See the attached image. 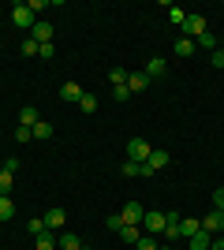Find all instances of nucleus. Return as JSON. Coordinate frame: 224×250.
Segmentation results:
<instances>
[{"label":"nucleus","mask_w":224,"mask_h":250,"mask_svg":"<svg viewBox=\"0 0 224 250\" xmlns=\"http://www.w3.org/2000/svg\"><path fill=\"white\" fill-rule=\"evenodd\" d=\"M180 30H183V38L198 42V38L205 34V15H198V11H187V22H183Z\"/></svg>","instance_id":"1"},{"label":"nucleus","mask_w":224,"mask_h":250,"mask_svg":"<svg viewBox=\"0 0 224 250\" xmlns=\"http://www.w3.org/2000/svg\"><path fill=\"white\" fill-rule=\"evenodd\" d=\"M149 153H153V146H149L146 138H131V142H127V157H131V161L146 165V161H149Z\"/></svg>","instance_id":"2"},{"label":"nucleus","mask_w":224,"mask_h":250,"mask_svg":"<svg viewBox=\"0 0 224 250\" xmlns=\"http://www.w3.org/2000/svg\"><path fill=\"white\" fill-rule=\"evenodd\" d=\"M11 22H15V26H19V30H34V11L26 8V4H15V8H11Z\"/></svg>","instance_id":"3"},{"label":"nucleus","mask_w":224,"mask_h":250,"mask_svg":"<svg viewBox=\"0 0 224 250\" xmlns=\"http://www.w3.org/2000/svg\"><path fill=\"white\" fill-rule=\"evenodd\" d=\"M142 224H146V235H157V231H164V224H168V213H157V209H149L146 217H142Z\"/></svg>","instance_id":"4"},{"label":"nucleus","mask_w":224,"mask_h":250,"mask_svg":"<svg viewBox=\"0 0 224 250\" xmlns=\"http://www.w3.org/2000/svg\"><path fill=\"white\" fill-rule=\"evenodd\" d=\"M146 86H149V75L146 71H127V90H131V94H142Z\"/></svg>","instance_id":"5"},{"label":"nucleus","mask_w":224,"mask_h":250,"mask_svg":"<svg viewBox=\"0 0 224 250\" xmlns=\"http://www.w3.org/2000/svg\"><path fill=\"white\" fill-rule=\"evenodd\" d=\"M30 38H34L38 45L53 42V22H41V19H38V22H34V30H30Z\"/></svg>","instance_id":"6"},{"label":"nucleus","mask_w":224,"mask_h":250,"mask_svg":"<svg viewBox=\"0 0 224 250\" xmlns=\"http://www.w3.org/2000/svg\"><path fill=\"white\" fill-rule=\"evenodd\" d=\"M202 228L213 235V231H224V209H213L209 217H202Z\"/></svg>","instance_id":"7"},{"label":"nucleus","mask_w":224,"mask_h":250,"mask_svg":"<svg viewBox=\"0 0 224 250\" xmlns=\"http://www.w3.org/2000/svg\"><path fill=\"white\" fill-rule=\"evenodd\" d=\"M64 224H67V213H64V209H60V206H56V209H49V213H45V228H49V231L64 228Z\"/></svg>","instance_id":"8"},{"label":"nucleus","mask_w":224,"mask_h":250,"mask_svg":"<svg viewBox=\"0 0 224 250\" xmlns=\"http://www.w3.org/2000/svg\"><path fill=\"white\" fill-rule=\"evenodd\" d=\"M120 217H123V224H142V217H146V213H142V206H139V202H127Z\"/></svg>","instance_id":"9"},{"label":"nucleus","mask_w":224,"mask_h":250,"mask_svg":"<svg viewBox=\"0 0 224 250\" xmlns=\"http://www.w3.org/2000/svg\"><path fill=\"white\" fill-rule=\"evenodd\" d=\"M194 231H202V220L198 217H180V239H191Z\"/></svg>","instance_id":"10"},{"label":"nucleus","mask_w":224,"mask_h":250,"mask_svg":"<svg viewBox=\"0 0 224 250\" xmlns=\"http://www.w3.org/2000/svg\"><path fill=\"white\" fill-rule=\"evenodd\" d=\"M187 247H191V250H209V247H213V235L202 228V231H194L191 239H187Z\"/></svg>","instance_id":"11"},{"label":"nucleus","mask_w":224,"mask_h":250,"mask_svg":"<svg viewBox=\"0 0 224 250\" xmlns=\"http://www.w3.org/2000/svg\"><path fill=\"white\" fill-rule=\"evenodd\" d=\"M164 71H168V60H164V56H153V60L146 63V75H149V83H153V79H161Z\"/></svg>","instance_id":"12"},{"label":"nucleus","mask_w":224,"mask_h":250,"mask_svg":"<svg viewBox=\"0 0 224 250\" xmlns=\"http://www.w3.org/2000/svg\"><path fill=\"white\" fill-rule=\"evenodd\" d=\"M172 52H176V56H180V60H187V56H194V42L191 38H176V45H172Z\"/></svg>","instance_id":"13"},{"label":"nucleus","mask_w":224,"mask_h":250,"mask_svg":"<svg viewBox=\"0 0 224 250\" xmlns=\"http://www.w3.org/2000/svg\"><path fill=\"white\" fill-rule=\"evenodd\" d=\"M116 235H120V239H123V243H131V247H135V243L142 239V231H139V224H123V228H120Z\"/></svg>","instance_id":"14"},{"label":"nucleus","mask_w":224,"mask_h":250,"mask_svg":"<svg viewBox=\"0 0 224 250\" xmlns=\"http://www.w3.org/2000/svg\"><path fill=\"white\" fill-rule=\"evenodd\" d=\"M168 161H172V157H168V153H164V149H153V153H149V161H146V165H149V168H153V172H161V168L168 165Z\"/></svg>","instance_id":"15"},{"label":"nucleus","mask_w":224,"mask_h":250,"mask_svg":"<svg viewBox=\"0 0 224 250\" xmlns=\"http://www.w3.org/2000/svg\"><path fill=\"white\" fill-rule=\"evenodd\" d=\"M217 45H221V38H213V34L205 30L198 42H194V49H205V52H217Z\"/></svg>","instance_id":"16"},{"label":"nucleus","mask_w":224,"mask_h":250,"mask_svg":"<svg viewBox=\"0 0 224 250\" xmlns=\"http://www.w3.org/2000/svg\"><path fill=\"white\" fill-rule=\"evenodd\" d=\"M38 120H41V116H38V108H30V104H26V108L19 112V127H34Z\"/></svg>","instance_id":"17"},{"label":"nucleus","mask_w":224,"mask_h":250,"mask_svg":"<svg viewBox=\"0 0 224 250\" xmlns=\"http://www.w3.org/2000/svg\"><path fill=\"white\" fill-rule=\"evenodd\" d=\"M34 239H38V247H34V250H53L56 243H60V239H53V231H49V228H45L41 235H34Z\"/></svg>","instance_id":"18"},{"label":"nucleus","mask_w":224,"mask_h":250,"mask_svg":"<svg viewBox=\"0 0 224 250\" xmlns=\"http://www.w3.org/2000/svg\"><path fill=\"white\" fill-rule=\"evenodd\" d=\"M60 97H64V101H79V97H82L79 83H64V86H60Z\"/></svg>","instance_id":"19"},{"label":"nucleus","mask_w":224,"mask_h":250,"mask_svg":"<svg viewBox=\"0 0 224 250\" xmlns=\"http://www.w3.org/2000/svg\"><path fill=\"white\" fill-rule=\"evenodd\" d=\"M60 250H82V239L71 235V231H64V235H60Z\"/></svg>","instance_id":"20"},{"label":"nucleus","mask_w":224,"mask_h":250,"mask_svg":"<svg viewBox=\"0 0 224 250\" xmlns=\"http://www.w3.org/2000/svg\"><path fill=\"white\" fill-rule=\"evenodd\" d=\"M79 108H82L86 116H94L97 112V97L94 94H82V97H79Z\"/></svg>","instance_id":"21"},{"label":"nucleus","mask_w":224,"mask_h":250,"mask_svg":"<svg viewBox=\"0 0 224 250\" xmlns=\"http://www.w3.org/2000/svg\"><path fill=\"white\" fill-rule=\"evenodd\" d=\"M30 131H34V138H53V124H45V120H38Z\"/></svg>","instance_id":"22"},{"label":"nucleus","mask_w":224,"mask_h":250,"mask_svg":"<svg viewBox=\"0 0 224 250\" xmlns=\"http://www.w3.org/2000/svg\"><path fill=\"white\" fill-rule=\"evenodd\" d=\"M168 19H172V26H183V22H187V11L176 8V4H168Z\"/></svg>","instance_id":"23"},{"label":"nucleus","mask_w":224,"mask_h":250,"mask_svg":"<svg viewBox=\"0 0 224 250\" xmlns=\"http://www.w3.org/2000/svg\"><path fill=\"white\" fill-rule=\"evenodd\" d=\"M11 179H15V176L0 168V198H8V194H11Z\"/></svg>","instance_id":"24"},{"label":"nucleus","mask_w":224,"mask_h":250,"mask_svg":"<svg viewBox=\"0 0 224 250\" xmlns=\"http://www.w3.org/2000/svg\"><path fill=\"white\" fill-rule=\"evenodd\" d=\"M108 83L112 86H127V71H123V67H112V71H108Z\"/></svg>","instance_id":"25"},{"label":"nucleus","mask_w":224,"mask_h":250,"mask_svg":"<svg viewBox=\"0 0 224 250\" xmlns=\"http://www.w3.org/2000/svg\"><path fill=\"white\" fill-rule=\"evenodd\" d=\"M15 217V202L11 198H0V220H11Z\"/></svg>","instance_id":"26"},{"label":"nucleus","mask_w":224,"mask_h":250,"mask_svg":"<svg viewBox=\"0 0 224 250\" xmlns=\"http://www.w3.org/2000/svg\"><path fill=\"white\" fill-rule=\"evenodd\" d=\"M26 231H30V235H41V231H45V217H34V220H26Z\"/></svg>","instance_id":"27"},{"label":"nucleus","mask_w":224,"mask_h":250,"mask_svg":"<svg viewBox=\"0 0 224 250\" xmlns=\"http://www.w3.org/2000/svg\"><path fill=\"white\" fill-rule=\"evenodd\" d=\"M135 250H157V239H153V235H142V239L135 243Z\"/></svg>","instance_id":"28"},{"label":"nucleus","mask_w":224,"mask_h":250,"mask_svg":"<svg viewBox=\"0 0 224 250\" xmlns=\"http://www.w3.org/2000/svg\"><path fill=\"white\" fill-rule=\"evenodd\" d=\"M120 172H123V176H142V165H139V161H127Z\"/></svg>","instance_id":"29"},{"label":"nucleus","mask_w":224,"mask_h":250,"mask_svg":"<svg viewBox=\"0 0 224 250\" xmlns=\"http://www.w3.org/2000/svg\"><path fill=\"white\" fill-rule=\"evenodd\" d=\"M22 56H38V42L34 38H22Z\"/></svg>","instance_id":"30"},{"label":"nucleus","mask_w":224,"mask_h":250,"mask_svg":"<svg viewBox=\"0 0 224 250\" xmlns=\"http://www.w3.org/2000/svg\"><path fill=\"white\" fill-rule=\"evenodd\" d=\"M38 56H41V60H53V56H56L53 42H45V45H38Z\"/></svg>","instance_id":"31"},{"label":"nucleus","mask_w":224,"mask_h":250,"mask_svg":"<svg viewBox=\"0 0 224 250\" xmlns=\"http://www.w3.org/2000/svg\"><path fill=\"white\" fill-rule=\"evenodd\" d=\"M105 224H108V231H120V228H123V217H120V213H112Z\"/></svg>","instance_id":"32"},{"label":"nucleus","mask_w":224,"mask_h":250,"mask_svg":"<svg viewBox=\"0 0 224 250\" xmlns=\"http://www.w3.org/2000/svg\"><path fill=\"white\" fill-rule=\"evenodd\" d=\"M112 97H116V101H127L131 90H127V86H112Z\"/></svg>","instance_id":"33"},{"label":"nucleus","mask_w":224,"mask_h":250,"mask_svg":"<svg viewBox=\"0 0 224 250\" xmlns=\"http://www.w3.org/2000/svg\"><path fill=\"white\" fill-rule=\"evenodd\" d=\"M30 138H34L30 127H19V131H15V142H30Z\"/></svg>","instance_id":"34"},{"label":"nucleus","mask_w":224,"mask_h":250,"mask_svg":"<svg viewBox=\"0 0 224 250\" xmlns=\"http://www.w3.org/2000/svg\"><path fill=\"white\" fill-rule=\"evenodd\" d=\"M209 60H213V67H224V49H217V52H209Z\"/></svg>","instance_id":"35"},{"label":"nucleus","mask_w":224,"mask_h":250,"mask_svg":"<svg viewBox=\"0 0 224 250\" xmlns=\"http://www.w3.org/2000/svg\"><path fill=\"white\" fill-rule=\"evenodd\" d=\"M26 8H30V11H41V8H49V0H26Z\"/></svg>","instance_id":"36"},{"label":"nucleus","mask_w":224,"mask_h":250,"mask_svg":"<svg viewBox=\"0 0 224 250\" xmlns=\"http://www.w3.org/2000/svg\"><path fill=\"white\" fill-rule=\"evenodd\" d=\"M4 172H11V176H15V172H19V161H15V157H8V161H4Z\"/></svg>","instance_id":"37"},{"label":"nucleus","mask_w":224,"mask_h":250,"mask_svg":"<svg viewBox=\"0 0 224 250\" xmlns=\"http://www.w3.org/2000/svg\"><path fill=\"white\" fill-rule=\"evenodd\" d=\"M213 206H217V209H224V187H221V190L213 194Z\"/></svg>","instance_id":"38"},{"label":"nucleus","mask_w":224,"mask_h":250,"mask_svg":"<svg viewBox=\"0 0 224 250\" xmlns=\"http://www.w3.org/2000/svg\"><path fill=\"white\" fill-rule=\"evenodd\" d=\"M157 250H172V247H157Z\"/></svg>","instance_id":"39"},{"label":"nucleus","mask_w":224,"mask_h":250,"mask_svg":"<svg viewBox=\"0 0 224 250\" xmlns=\"http://www.w3.org/2000/svg\"><path fill=\"white\" fill-rule=\"evenodd\" d=\"M221 49H224V38H221Z\"/></svg>","instance_id":"40"}]
</instances>
